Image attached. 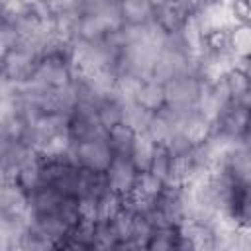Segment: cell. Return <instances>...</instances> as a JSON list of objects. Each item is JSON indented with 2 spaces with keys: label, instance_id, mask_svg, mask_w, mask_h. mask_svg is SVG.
Returning <instances> with one entry per match:
<instances>
[{
  "label": "cell",
  "instance_id": "cell-5",
  "mask_svg": "<svg viewBox=\"0 0 251 251\" xmlns=\"http://www.w3.org/2000/svg\"><path fill=\"white\" fill-rule=\"evenodd\" d=\"M71 153L78 167L96 171V173H106L112 159L116 157L110 143L106 141V137L88 139V141H80V143L71 141Z\"/></svg>",
  "mask_w": 251,
  "mask_h": 251
},
{
  "label": "cell",
  "instance_id": "cell-8",
  "mask_svg": "<svg viewBox=\"0 0 251 251\" xmlns=\"http://www.w3.org/2000/svg\"><path fill=\"white\" fill-rule=\"evenodd\" d=\"M0 216H27V192L12 180H2Z\"/></svg>",
  "mask_w": 251,
  "mask_h": 251
},
{
  "label": "cell",
  "instance_id": "cell-10",
  "mask_svg": "<svg viewBox=\"0 0 251 251\" xmlns=\"http://www.w3.org/2000/svg\"><path fill=\"white\" fill-rule=\"evenodd\" d=\"M153 8L149 0H118V12L126 25H149L153 22Z\"/></svg>",
  "mask_w": 251,
  "mask_h": 251
},
{
  "label": "cell",
  "instance_id": "cell-18",
  "mask_svg": "<svg viewBox=\"0 0 251 251\" xmlns=\"http://www.w3.org/2000/svg\"><path fill=\"white\" fill-rule=\"evenodd\" d=\"M153 112L145 110L141 104H137L135 100H126L124 104V122L129 124L133 129L137 131H145L147 129V124L151 120Z\"/></svg>",
  "mask_w": 251,
  "mask_h": 251
},
{
  "label": "cell",
  "instance_id": "cell-20",
  "mask_svg": "<svg viewBox=\"0 0 251 251\" xmlns=\"http://www.w3.org/2000/svg\"><path fill=\"white\" fill-rule=\"evenodd\" d=\"M163 188H165V180L159 178L157 175H153L151 171H145V173H141V176H139V184H137L135 194L141 196V198H145V200H151V202H153V200L161 194Z\"/></svg>",
  "mask_w": 251,
  "mask_h": 251
},
{
  "label": "cell",
  "instance_id": "cell-16",
  "mask_svg": "<svg viewBox=\"0 0 251 251\" xmlns=\"http://www.w3.org/2000/svg\"><path fill=\"white\" fill-rule=\"evenodd\" d=\"M178 235H180V227L159 226V227H155V231L147 243V249L149 251H173V249H176Z\"/></svg>",
  "mask_w": 251,
  "mask_h": 251
},
{
  "label": "cell",
  "instance_id": "cell-17",
  "mask_svg": "<svg viewBox=\"0 0 251 251\" xmlns=\"http://www.w3.org/2000/svg\"><path fill=\"white\" fill-rule=\"evenodd\" d=\"M118 233L112 218H96L94 224V249H118Z\"/></svg>",
  "mask_w": 251,
  "mask_h": 251
},
{
  "label": "cell",
  "instance_id": "cell-6",
  "mask_svg": "<svg viewBox=\"0 0 251 251\" xmlns=\"http://www.w3.org/2000/svg\"><path fill=\"white\" fill-rule=\"evenodd\" d=\"M104 175H106L110 190H114L116 194L127 198V196L135 194L141 171L133 165L129 155H116Z\"/></svg>",
  "mask_w": 251,
  "mask_h": 251
},
{
  "label": "cell",
  "instance_id": "cell-23",
  "mask_svg": "<svg viewBox=\"0 0 251 251\" xmlns=\"http://www.w3.org/2000/svg\"><path fill=\"white\" fill-rule=\"evenodd\" d=\"M249 108H251V102H249Z\"/></svg>",
  "mask_w": 251,
  "mask_h": 251
},
{
  "label": "cell",
  "instance_id": "cell-14",
  "mask_svg": "<svg viewBox=\"0 0 251 251\" xmlns=\"http://www.w3.org/2000/svg\"><path fill=\"white\" fill-rule=\"evenodd\" d=\"M229 45H231V51L237 57V61L251 57V22H247V20L237 22L229 29Z\"/></svg>",
  "mask_w": 251,
  "mask_h": 251
},
{
  "label": "cell",
  "instance_id": "cell-7",
  "mask_svg": "<svg viewBox=\"0 0 251 251\" xmlns=\"http://www.w3.org/2000/svg\"><path fill=\"white\" fill-rule=\"evenodd\" d=\"M151 24L159 29V33L163 37H167V35L178 33L184 27L186 16L173 2H167V4H161V6L153 8V22Z\"/></svg>",
  "mask_w": 251,
  "mask_h": 251
},
{
  "label": "cell",
  "instance_id": "cell-15",
  "mask_svg": "<svg viewBox=\"0 0 251 251\" xmlns=\"http://www.w3.org/2000/svg\"><path fill=\"white\" fill-rule=\"evenodd\" d=\"M155 147H157V143H155L147 133L139 131V135H137V139H135V145H133L129 157H131L133 165H135L141 173H145V171L151 169L153 155H155Z\"/></svg>",
  "mask_w": 251,
  "mask_h": 251
},
{
  "label": "cell",
  "instance_id": "cell-2",
  "mask_svg": "<svg viewBox=\"0 0 251 251\" xmlns=\"http://www.w3.org/2000/svg\"><path fill=\"white\" fill-rule=\"evenodd\" d=\"M39 53L29 43H20L16 47L2 51V82L20 84L31 78L33 69L37 65Z\"/></svg>",
  "mask_w": 251,
  "mask_h": 251
},
{
  "label": "cell",
  "instance_id": "cell-22",
  "mask_svg": "<svg viewBox=\"0 0 251 251\" xmlns=\"http://www.w3.org/2000/svg\"><path fill=\"white\" fill-rule=\"evenodd\" d=\"M153 6H161V4H167V2H171V0H149Z\"/></svg>",
  "mask_w": 251,
  "mask_h": 251
},
{
  "label": "cell",
  "instance_id": "cell-19",
  "mask_svg": "<svg viewBox=\"0 0 251 251\" xmlns=\"http://www.w3.org/2000/svg\"><path fill=\"white\" fill-rule=\"evenodd\" d=\"M149 171L153 175H157L159 178H163L165 182L171 180V175H173V155L167 149V145H159L157 143L155 155H153V163H151V169Z\"/></svg>",
  "mask_w": 251,
  "mask_h": 251
},
{
  "label": "cell",
  "instance_id": "cell-4",
  "mask_svg": "<svg viewBox=\"0 0 251 251\" xmlns=\"http://www.w3.org/2000/svg\"><path fill=\"white\" fill-rule=\"evenodd\" d=\"M206 84L208 82L198 73L175 76L165 82L167 104L176 108H198V102L202 98Z\"/></svg>",
  "mask_w": 251,
  "mask_h": 251
},
{
  "label": "cell",
  "instance_id": "cell-13",
  "mask_svg": "<svg viewBox=\"0 0 251 251\" xmlns=\"http://www.w3.org/2000/svg\"><path fill=\"white\" fill-rule=\"evenodd\" d=\"M124 104H126V100H122L116 92L110 94V96H106V98H102L96 104V116H98L100 124L106 129H110L116 124H122L124 122Z\"/></svg>",
  "mask_w": 251,
  "mask_h": 251
},
{
  "label": "cell",
  "instance_id": "cell-9",
  "mask_svg": "<svg viewBox=\"0 0 251 251\" xmlns=\"http://www.w3.org/2000/svg\"><path fill=\"white\" fill-rule=\"evenodd\" d=\"M135 102L141 104L145 110L149 112H157L167 104V90H165V82H161L155 76L143 78L137 94H135Z\"/></svg>",
  "mask_w": 251,
  "mask_h": 251
},
{
  "label": "cell",
  "instance_id": "cell-3",
  "mask_svg": "<svg viewBox=\"0 0 251 251\" xmlns=\"http://www.w3.org/2000/svg\"><path fill=\"white\" fill-rule=\"evenodd\" d=\"M75 73H76V65L73 59L63 55H39L29 80L45 88H61L73 82Z\"/></svg>",
  "mask_w": 251,
  "mask_h": 251
},
{
  "label": "cell",
  "instance_id": "cell-11",
  "mask_svg": "<svg viewBox=\"0 0 251 251\" xmlns=\"http://www.w3.org/2000/svg\"><path fill=\"white\" fill-rule=\"evenodd\" d=\"M137 135H139L137 129H133L129 124L122 122V124H116L114 127H110L106 131V141L110 143L114 155H129L133 145H135Z\"/></svg>",
  "mask_w": 251,
  "mask_h": 251
},
{
  "label": "cell",
  "instance_id": "cell-12",
  "mask_svg": "<svg viewBox=\"0 0 251 251\" xmlns=\"http://www.w3.org/2000/svg\"><path fill=\"white\" fill-rule=\"evenodd\" d=\"M12 182H16V184H18L20 188H24L27 194L33 192L35 188L43 186V176H41V153L35 155V157H31L29 161H25V163L18 169V173H16V176H14Z\"/></svg>",
  "mask_w": 251,
  "mask_h": 251
},
{
  "label": "cell",
  "instance_id": "cell-1",
  "mask_svg": "<svg viewBox=\"0 0 251 251\" xmlns=\"http://www.w3.org/2000/svg\"><path fill=\"white\" fill-rule=\"evenodd\" d=\"M249 120H251V108L241 102L231 100L210 122L208 133L216 135L227 143H239L249 127Z\"/></svg>",
  "mask_w": 251,
  "mask_h": 251
},
{
  "label": "cell",
  "instance_id": "cell-21",
  "mask_svg": "<svg viewBox=\"0 0 251 251\" xmlns=\"http://www.w3.org/2000/svg\"><path fill=\"white\" fill-rule=\"evenodd\" d=\"M237 67L241 69V73L247 76V80H249V84H251V57L239 59V61H237Z\"/></svg>",
  "mask_w": 251,
  "mask_h": 251
}]
</instances>
